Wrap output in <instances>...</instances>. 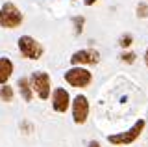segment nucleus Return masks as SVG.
Listing matches in <instances>:
<instances>
[{"label": "nucleus", "instance_id": "nucleus-16", "mask_svg": "<svg viewBox=\"0 0 148 147\" xmlns=\"http://www.w3.org/2000/svg\"><path fill=\"white\" fill-rule=\"evenodd\" d=\"M87 147H100V144H98V141H95V140H92V141H89V144H87Z\"/></svg>", "mask_w": 148, "mask_h": 147}, {"label": "nucleus", "instance_id": "nucleus-6", "mask_svg": "<svg viewBox=\"0 0 148 147\" xmlns=\"http://www.w3.org/2000/svg\"><path fill=\"white\" fill-rule=\"evenodd\" d=\"M100 62V52L95 49H82L71 56V63L72 67L76 65H96Z\"/></svg>", "mask_w": 148, "mask_h": 147}, {"label": "nucleus", "instance_id": "nucleus-9", "mask_svg": "<svg viewBox=\"0 0 148 147\" xmlns=\"http://www.w3.org/2000/svg\"><path fill=\"white\" fill-rule=\"evenodd\" d=\"M17 86H18V91H21L22 99H24L26 103H32V97H34V89H32V82H30V78H26V76L18 78Z\"/></svg>", "mask_w": 148, "mask_h": 147}, {"label": "nucleus", "instance_id": "nucleus-7", "mask_svg": "<svg viewBox=\"0 0 148 147\" xmlns=\"http://www.w3.org/2000/svg\"><path fill=\"white\" fill-rule=\"evenodd\" d=\"M72 117L76 125H83L89 117V101L85 95H76L72 101Z\"/></svg>", "mask_w": 148, "mask_h": 147}, {"label": "nucleus", "instance_id": "nucleus-5", "mask_svg": "<svg viewBox=\"0 0 148 147\" xmlns=\"http://www.w3.org/2000/svg\"><path fill=\"white\" fill-rule=\"evenodd\" d=\"M30 82H32V89L37 93V97L39 99H43L46 101L50 97V76H48V73H45V71H34L32 73V76H30Z\"/></svg>", "mask_w": 148, "mask_h": 147}, {"label": "nucleus", "instance_id": "nucleus-3", "mask_svg": "<svg viewBox=\"0 0 148 147\" xmlns=\"http://www.w3.org/2000/svg\"><path fill=\"white\" fill-rule=\"evenodd\" d=\"M65 80L72 88H87L92 82V73L82 65H76V67H71L69 71H65Z\"/></svg>", "mask_w": 148, "mask_h": 147}, {"label": "nucleus", "instance_id": "nucleus-10", "mask_svg": "<svg viewBox=\"0 0 148 147\" xmlns=\"http://www.w3.org/2000/svg\"><path fill=\"white\" fill-rule=\"evenodd\" d=\"M13 75V62L9 58H0V84H6Z\"/></svg>", "mask_w": 148, "mask_h": 147}, {"label": "nucleus", "instance_id": "nucleus-8", "mask_svg": "<svg viewBox=\"0 0 148 147\" xmlns=\"http://www.w3.org/2000/svg\"><path fill=\"white\" fill-rule=\"evenodd\" d=\"M71 106V95L65 88H56L52 93V108L59 114H65Z\"/></svg>", "mask_w": 148, "mask_h": 147}, {"label": "nucleus", "instance_id": "nucleus-2", "mask_svg": "<svg viewBox=\"0 0 148 147\" xmlns=\"http://www.w3.org/2000/svg\"><path fill=\"white\" fill-rule=\"evenodd\" d=\"M145 127H146L145 119H137V121L133 123V127L128 128L126 132H119V134L108 136V141H109V144H113V145H130V144H133V141L143 134Z\"/></svg>", "mask_w": 148, "mask_h": 147}, {"label": "nucleus", "instance_id": "nucleus-14", "mask_svg": "<svg viewBox=\"0 0 148 147\" xmlns=\"http://www.w3.org/2000/svg\"><path fill=\"white\" fill-rule=\"evenodd\" d=\"M137 17H141V19H146V17H148V4L139 2V6H137Z\"/></svg>", "mask_w": 148, "mask_h": 147}, {"label": "nucleus", "instance_id": "nucleus-11", "mask_svg": "<svg viewBox=\"0 0 148 147\" xmlns=\"http://www.w3.org/2000/svg\"><path fill=\"white\" fill-rule=\"evenodd\" d=\"M0 99L6 101V103H11V101H13V88H11V86L4 84V88L0 89Z\"/></svg>", "mask_w": 148, "mask_h": 147}, {"label": "nucleus", "instance_id": "nucleus-18", "mask_svg": "<svg viewBox=\"0 0 148 147\" xmlns=\"http://www.w3.org/2000/svg\"><path fill=\"white\" fill-rule=\"evenodd\" d=\"M145 63H146V67H148V49H146V52H145Z\"/></svg>", "mask_w": 148, "mask_h": 147}, {"label": "nucleus", "instance_id": "nucleus-13", "mask_svg": "<svg viewBox=\"0 0 148 147\" xmlns=\"http://www.w3.org/2000/svg\"><path fill=\"white\" fill-rule=\"evenodd\" d=\"M132 43H133V35L132 34H124V35H120V39H119V45L122 49H128V47H132Z\"/></svg>", "mask_w": 148, "mask_h": 147}, {"label": "nucleus", "instance_id": "nucleus-12", "mask_svg": "<svg viewBox=\"0 0 148 147\" xmlns=\"http://www.w3.org/2000/svg\"><path fill=\"white\" fill-rule=\"evenodd\" d=\"M72 24H74V34L76 35H80L82 32H83V24H85V17H74L72 19Z\"/></svg>", "mask_w": 148, "mask_h": 147}, {"label": "nucleus", "instance_id": "nucleus-4", "mask_svg": "<svg viewBox=\"0 0 148 147\" xmlns=\"http://www.w3.org/2000/svg\"><path fill=\"white\" fill-rule=\"evenodd\" d=\"M18 50L26 60H39L43 56V45L32 35H21L18 37Z\"/></svg>", "mask_w": 148, "mask_h": 147}, {"label": "nucleus", "instance_id": "nucleus-1", "mask_svg": "<svg viewBox=\"0 0 148 147\" xmlns=\"http://www.w3.org/2000/svg\"><path fill=\"white\" fill-rule=\"evenodd\" d=\"M22 21H24V15L13 2H6L0 8V26L2 28L15 30L22 24Z\"/></svg>", "mask_w": 148, "mask_h": 147}, {"label": "nucleus", "instance_id": "nucleus-15", "mask_svg": "<svg viewBox=\"0 0 148 147\" xmlns=\"http://www.w3.org/2000/svg\"><path fill=\"white\" fill-rule=\"evenodd\" d=\"M135 54L133 52H126V54H122V56H120V60H122V62H126V63H133L135 62Z\"/></svg>", "mask_w": 148, "mask_h": 147}, {"label": "nucleus", "instance_id": "nucleus-17", "mask_svg": "<svg viewBox=\"0 0 148 147\" xmlns=\"http://www.w3.org/2000/svg\"><path fill=\"white\" fill-rule=\"evenodd\" d=\"M95 2H96V0H83V4H85V6H92Z\"/></svg>", "mask_w": 148, "mask_h": 147}]
</instances>
